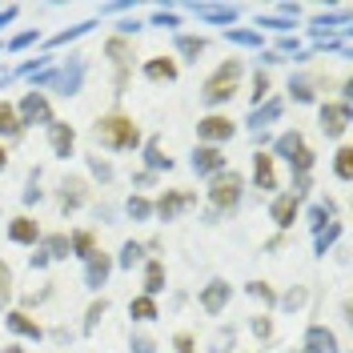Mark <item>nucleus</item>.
I'll return each instance as SVG.
<instances>
[{"instance_id":"7","label":"nucleus","mask_w":353,"mask_h":353,"mask_svg":"<svg viewBox=\"0 0 353 353\" xmlns=\"http://www.w3.org/2000/svg\"><path fill=\"white\" fill-rule=\"evenodd\" d=\"M193 173L197 176L225 173V157H221V149H213V145H197V153H193Z\"/></svg>"},{"instance_id":"21","label":"nucleus","mask_w":353,"mask_h":353,"mask_svg":"<svg viewBox=\"0 0 353 353\" xmlns=\"http://www.w3.org/2000/svg\"><path fill=\"white\" fill-rule=\"evenodd\" d=\"M281 117V101H265V109H253V117H249V129L261 132L269 121H277Z\"/></svg>"},{"instance_id":"13","label":"nucleus","mask_w":353,"mask_h":353,"mask_svg":"<svg viewBox=\"0 0 353 353\" xmlns=\"http://www.w3.org/2000/svg\"><path fill=\"white\" fill-rule=\"evenodd\" d=\"M193 201H197V193H165V197L153 205V213L161 221H176V213H181V209H189Z\"/></svg>"},{"instance_id":"18","label":"nucleus","mask_w":353,"mask_h":353,"mask_svg":"<svg viewBox=\"0 0 353 353\" xmlns=\"http://www.w3.org/2000/svg\"><path fill=\"white\" fill-rule=\"evenodd\" d=\"M8 237H12L17 245H37L41 241V225H37L32 217H17L12 225H8Z\"/></svg>"},{"instance_id":"23","label":"nucleus","mask_w":353,"mask_h":353,"mask_svg":"<svg viewBox=\"0 0 353 353\" xmlns=\"http://www.w3.org/2000/svg\"><path fill=\"white\" fill-rule=\"evenodd\" d=\"M21 117H17V109L8 105V101H0V137H21Z\"/></svg>"},{"instance_id":"43","label":"nucleus","mask_w":353,"mask_h":353,"mask_svg":"<svg viewBox=\"0 0 353 353\" xmlns=\"http://www.w3.org/2000/svg\"><path fill=\"white\" fill-rule=\"evenodd\" d=\"M105 52L117 57V65H125V61H129V44H125V41H109V44H105Z\"/></svg>"},{"instance_id":"28","label":"nucleus","mask_w":353,"mask_h":353,"mask_svg":"<svg viewBox=\"0 0 353 353\" xmlns=\"http://www.w3.org/2000/svg\"><path fill=\"white\" fill-rule=\"evenodd\" d=\"M201 21H217V24H233V17H237V8H209V4H201L197 8Z\"/></svg>"},{"instance_id":"30","label":"nucleus","mask_w":353,"mask_h":353,"mask_svg":"<svg viewBox=\"0 0 353 353\" xmlns=\"http://www.w3.org/2000/svg\"><path fill=\"white\" fill-rule=\"evenodd\" d=\"M245 289H249V297H253V301H261V305H277V293L265 285V281H249Z\"/></svg>"},{"instance_id":"3","label":"nucleus","mask_w":353,"mask_h":353,"mask_svg":"<svg viewBox=\"0 0 353 353\" xmlns=\"http://www.w3.org/2000/svg\"><path fill=\"white\" fill-rule=\"evenodd\" d=\"M241 193H245V176L241 173H217L213 176V189H209V201L217 205V209H233L237 201H241Z\"/></svg>"},{"instance_id":"11","label":"nucleus","mask_w":353,"mask_h":353,"mask_svg":"<svg viewBox=\"0 0 353 353\" xmlns=\"http://www.w3.org/2000/svg\"><path fill=\"white\" fill-rule=\"evenodd\" d=\"M350 125V105H321V132L325 137H345Z\"/></svg>"},{"instance_id":"4","label":"nucleus","mask_w":353,"mask_h":353,"mask_svg":"<svg viewBox=\"0 0 353 353\" xmlns=\"http://www.w3.org/2000/svg\"><path fill=\"white\" fill-rule=\"evenodd\" d=\"M81 77H85V65H81V61H72L68 68H57V72H44V77H37V92H41V88H57V92L72 97V92L81 88Z\"/></svg>"},{"instance_id":"5","label":"nucleus","mask_w":353,"mask_h":353,"mask_svg":"<svg viewBox=\"0 0 353 353\" xmlns=\"http://www.w3.org/2000/svg\"><path fill=\"white\" fill-rule=\"evenodd\" d=\"M17 117H21V129H24V125H44V129H48V125H52L48 97L37 92V88H32V92H24V101L17 105Z\"/></svg>"},{"instance_id":"46","label":"nucleus","mask_w":353,"mask_h":353,"mask_svg":"<svg viewBox=\"0 0 353 353\" xmlns=\"http://www.w3.org/2000/svg\"><path fill=\"white\" fill-rule=\"evenodd\" d=\"M37 41H41V32H24V37H17L8 48H12V52H21V48H28V44H37Z\"/></svg>"},{"instance_id":"14","label":"nucleus","mask_w":353,"mask_h":353,"mask_svg":"<svg viewBox=\"0 0 353 353\" xmlns=\"http://www.w3.org/2000/svg\"><path fill=\"white\" fill-rule=\"evenodd\" d=\"M297 213H301V201L289 197V193H281V197L269 205V217L277 221V229H289V225L297 221Z\"/></svg>"},{"instance_id":"29","label":"nucleus","mask_w":353,"mask_h":353,"mask_svg":"<svg viewBox=\"0 0 353 353\" xmlns=\"http://www.w3.org/2000/svg\"><path fill=\"white\" fill-rule=\"evenodd\" d=\"M301 145H305V141H301V132H281V137H277V157H285V161H289Z\"/></svg>"},{"instance_id":"1","label":"nucleus","mask_w":353,"mask_h":353,"mask_svg":"<svg viewBox=\"0 0 353 353\" xmlns=\"http://www.w3.org/2000/svg\"><path fill=\"white\" fill-rule=\"evenodd\" d=\"M92 137H97L105 149H117V153H129V149L141 145V129H137V121H132V117H121V112L101 117V121L92 125Z\"/></svg>"},{"instance_id":"55","label":"nucleus","mask_w":353,"mask_h":353,"mask_svg":"<svg viewBox=\"0 0 353 353\" xmlns=\"http://www.w3.org/2000/svg\"><path fill=\"white\" fill-rule=\"evenodd\" d=\"M4 353H24V350H21V345H8V350H4Z\"/></svg>"},{"instance_id":"9","label":"nucleus","mask_w":353,"mask_h":353,"mask_svg":"<svg viewBox=\"0 0 353 353\" xmlns=\"http://www.w3.org/2000/svg\"><path fill=\"white\" fill-rule=\"evenodd\" d=\"M48 145H52V153L61 157V161H68V157H72V145H77V132H72V125H65V121H52V125H48Z\"/></svg>"},{"instance_id":"8","label":"nucleus","mask_w":353,"mask_h":353,"mask_svg":"<svg viewBox=\"0 0 353 353\" xmlns=\"http://www.w3.org/2000/svg\"><path fill=\"white\" fill-rule=\"evenodd\" d=\"M253 185L261 189V193H273L277 189V169H273V153H253Z\"/></svg>"},{"instance_id":"56","label":"nucleus","mask_w":353,"mask_h":353,"mask_svg":"<svg viewBox=\"0 0 353 353\" xmlns=\"http://www.w3.org/2000/svg\"><path fill=\"white\" fill-rule=\"evenodd\" d=\"M189 353H193V350H189Z\"/></svg>"},{"instance_id":"54","label":"nucleus","mask_w":353,"mask_h":353,"mask_svg":"<svg viewBox=\"0 0 353 353\" xmlns=\"http://www.w3.org/2000/svg\"><path fill=\"white\" fill-rule=\"evenodd\" d=\"M4 169H8V149L0 145V173H4Z\"/></svg>"},{"instance_id":"51","label":"nucleus","mask_w":353,"mask_h":353,"mask_svg":"<svg viewBox=\"0 0 353 353\" xmlns=\"http://www.w3.org/2000/svg\"><path fill=\"white\" fill-rule=\"evenodd\" d=\"M32 201H41V189H37V173H32V185L24 189V205H32Z\"/></svg>"},{"instance_id":"38","label":"nucleus","mask_w":353,"mask_h":353,"mask_svg":"<svg viewBox=\"0 0 353 353\" xmlns=\"http://www.w3.org/2000/svg\"><path fill=\"white\" fill-rule=\"evenodd\" d=\"M265 97H269V77H265V72H257V77H253V109L261 105Z\"/></svg>"},{"instance_id":"36","label":"nucleus","mask_w":353,"mask_h":353,"mask_svg":"<svg viewBox=\"0 0 353 353\" xmlns=\"http://www.w3.org/2000/svg\"><path fill=\"white\" fill-rule=\"evenodd\" d=\"M333 169H337V176H341V181H350V176H353V149H341V153H337V161H333Z\"/></svg>"},{"instance_id":"44","label":"nucleus","mask_w":353,"mask_h":353,"mask_svg":"<svg viewBox=\"0 0 353 353\" xmlns=\"http://www.w3.org/2000/svg\"><path fill=\"white\" fill-rule=\"evenodd\" d=\"M88 28H97V24H77V28H68V32H61V37H52V44H68V41H77V37H85Z\"/></svg>"},{"instance_id":"39","label":"nucleus","mask_w":353,"mask_h":353,"mask_svg":"<svg viewBox=\"0 0 353 353\" xmlns=\"http://www.w3.org/2000/svg\"><path fill=\"white\" fill-rule=\"evenodd\" d=\"M289 92H293L297 101H313V85H309L305 77H297V81H289Z\"/></svg>"},{"instance_id":"33","label":"nucleus","mask_w":353,"mask_h":353,"mask_svg":"<svg viewBox=\"0 0 353 353\" xmlns=\"http://www.w3.org/2000/svg\"><path fill=\"white\" fill-rule=\"evenodd\" d=\"M289 165H293V173H309V169H313V149H309V145H301L297 153L289 157Z\"/></svg>"},{"instance_id":"52","label":"nucleus","mask_w":353,"mask_h":353,"mask_svg":"<svg viewBox=\"0 0 353 353\" xmlns=\"http://www.w3.org/2000/svg\"><path fill=\"white\" fill-rule=\"evenodd\" d=\"M261 24H265V28H277V32H285V28H293L289 21H261Z\"/></svg>"},{"instance_id":"20","label":"nucleus","mask_w":353,"mask_h":353,"mask_svg":"<svg viewBox=\"0 0 353 353\" xmlns=\"http://www.w3.org/2000/svg\"><path fill=\"white\" fill-rule=\"evenodd\" d=\"M157 293H165V265L149 261L145 265V297H157Z\"/></svg>"},{"instance_id":"42","label":"nucleus","mask_w":353,"mask_h":353,"mask_svg":"<svg viewBox=\"0 0 353 353\" xmlns=\"http://www.w3.org/2000/svg\"><path fill=\"white\" fill-rule=\"evenodd\" d=\"M309 225H313V229H325V225H330V209H325V205H313V209H309Z\"/></svg>"},{"instance_id":"45","label":"nucleus","mask_w":353,"mask_h":353,"mask_svg":"<svg viewBox=\"0 0 353 353\" xmlns=\"http://www.w3.org/2000/svg\"><path fill=\"white\" fill-rule=\"evenodd\" d=\"M213 345H217V350H213V353H233V330H221V333H217V341H213Z\"/></svg>"},{"instance_id":"6","label":"nucleus","mask_w":353,"mask_h":353,"mask_svg":"<svg viewBox=\"0 0 353 353\" xmlns=\"http://www.w3.org/2000/svg\"><path fill=\"white\" fill-rule=\"evenodd\" d=\"M233 132H237V125H233L229 117H221V112H209L205 121H197V137L205 145H213V149H217L221 141H229Z\"/></svg>"},{"instance_id":"48","label":"nucleus","mask_w":353,"mask_h":353,"mask_svg":"<svg viewBox=\"0 0 353 353\" xmlns=\"http://www.w3.org/2000/svg\"><path fill=\"white\" fill-rule=\"evenodd\" d=\"M132 353H157V345L149 337H132Z\"/></svg>"},{"instance_id":"41","label":"nucleus","mask_w":353,"mask_h":353,"mask_svg":"<svg viewBox=\"0 0 353 353\" xmlns=\"http://www.w3.org/2000/svg\"><path fill=\"white\" fill-rule=\"evenodd\" d=\"M12 297V273H8V265L0 261V305Z\"/></svg>"},{"instance_id":"19","label":"nucleus","mask_w":353,"mask_h":353,"mask_svg":"<svg viewBox=\"0 0 353 353\" xmlns=\"http://www.w3.org/2000/svg\"><path fill=\"white\" fill-rule=\"evenodd\" d=\"M85 181H81V176H68L65 185H61V209H77V205H85Z\"/></svg>"},{"instance_id":"26","label":"nucleus","mask_w":353,"mask_h":353,"mask_svg":"<svg viewBox=\"0 0 353 353\" xmlns=\"http://www.w3.org/2000/svg\"><path fill=\"white\" fill-rule=\"evenodd\" d=\"M129 317H137V321H153V317H157V301H153V297H145V293H141V297H132Z\"/></svg>"},{"instance_id":"10","label":"nucleus","mask_w":353,"mask_h":353,"mask_svg":"<svg viewBox=\"0 0 353 353\" xmlns=\"http://www.w3.org/2000/svg\"><path fill=\"white\" fill-rule=\"evenodd\" d=\"M109 273H112V257L97 249V253L85 261V285H88V289H101L105 281H109Z\"/></svg>"},{"instance_id":"24","label":"nucleus","mask_w":353,"mask_h":353,"mask_svg":"<svg viewBox=\"0 0 353 353\" xmlns=\"http://www.w3.org/2000/svg\"><path fill=\"white\" fill-rule=\"evenodd\" d=\"M41 253L48 257V261H65L72 249H68V237H65V233H52V237H44V249H41Z\"/></svg>"},{"instance_id":"49","label":"nucleus","mask_w":353,"mask_h":353,"mask_svg":"<svg viewBox=\"0 0 353 353\" xmlns=\"http://www.w3.org/2000/svg\"><path fill=\"white\" fill-rule=\"evenodd\" d=\"M173 345H176L181 353H189V350H193V333H176V337H173Z\"/></svg>"},{"instance_id":"25","label":"nucleus","mask_w":353,"mask_h":353,"mask_svg":"<svg viewBox=\"0 0 353 353\" xmlns=\"http://www.w3.org/2000/svg\"><path fill=\"white\" fill-rule=\"evenodd\" d=\"M205 37H176V52L185 57V61H197L201 52H205Z\"/></svg>"},{"instance_id":"34","label":"nucleus","mask_w":353,"mask_h":353,"mask_svg":"<svg viewBox=\"0 0 353 353\" xmlns=\"http://www.w3.org/2000/svg\"><path fill=\"white\" fill-rule=\"evenodd\" d=\"M105 313H109V301H105V297H101V301H92V305H88V313H85V333L97 330V321H101Z\"/></svg>"},{"instance_id":"53","label":"nucleus","mask_w":353,"mask_h":353,"mask_svg":"<svg viewBox=\"0 0 353 353\" xmlns=\"http://www.w3.org/2000/svg\"><path fill=\"white\" fill-rule=\"evenodd\" d=\"M12 17H17V8H4V12H0V28H4V24L12 21Z\"/></svg>"},{"instance_id":"22","label":"nucleus","mask_w":353,"mask_h":353,"mask_svg":"<svg viewBox=\"0 0 353 353\" xmlns=\"http://www.w3.org/2000/svg\"><path fill=\"white\" fill-rule=\"evenodd\" d=\"M68 249H72V253H77V257H92V253H97V237H92V229H81V233H72V237H68Z\"/></svg>"},{"instance_id":"16","label":"nucleus","mask_w":353,"mask_h":353,"mask_svg":"<svg viewBox=\"0 0 353 353\" xmlns=\"http://www.w3.org/2000/svg\"><path fill=\"white\" fill-rule=\"evenodd\" d=\"M4 325H8L12 333H21V337H32V341H41V337H44L41 321H32V317H28L24 309H12V313L4 317Z\"/></svg>"},{"instance_id":"47","label":"nucleus","mask_w":353,"mask_h":353,"mask_svg":"<svg viewBox=\"0 0 353 353\" xmlns=\"http://www.w3.org/2000/svg\"><path fill=\"white\" fill-rule=\"evenodd\" d=\"M253 333L257 337H273V321L269 317H253Z\"/></svg>"},{"instance_id":"37","label":"nucleus","mask_w":353,"mask_h":353,"mask_svg":"<svg viewBox=\"0 0 353 353\" xmlns=\"http://www.w3.org/2000/svg\"><path fill=\"white\" fill-rule=\"evenodd\" d=\"M88 169H92V176H101L105 185L112 181V165L109 161H101V157H88Z\"/></svg>"},{"instance_id":"15","label":"nucleus","mask_w":353,"mask_h":353,"mask_svg":"<svg viewBox=\"0 0 353 353\" xmlns=\"http://www.w3.org/2000/svg\"><path fill=\"white\" fill-rule=\"evenodd\" d=\"M176 72H181V68H176L173 57H153V61H145V77H149L153 85H161V81H165V85H173Z\"/></svg>"},{"instance_id":"40","label":"nucleus","mask_w":353,"mask_h":353,"mask_svg":"<svg viewBox=\"0 0 353 353\" xmlns=\"http://www.w3.org/2000/svg\"><path fill=\"white\" fill-rule=\"evenodd\" d=\"M225 37H229V41H237V44H253V48L261 44V37H257V32H241V28H225Z\"/></svg>"},{"instance_id":"31","label":"nucleus","mask_w":353,"mask_h":353,"mask_svg":"<svg viewBox=\"0 0 353 353\" xmlns=\"http://www.w3.org/2000/svg\"><path fill=\"white\" fill-rule=\"evenodd\" d=\"M125 209H129V217H137V221H149V217H153V201H149V197H129V205H125Z\"/></svg>"},{"instance_id":"2","label":"nucleus","mask_w":353,"mask_h":353,"mask_svg":"<svg viewBox=\"0 0 353 353\" xmlns=\"http://www.w3.org/2000/svg\"><path fill=\"white\" fill-rule=\"evenodd\" d=\"M237 81H241V61H225V65L205 81L201 101H205L209 109H217V105H225V101H233V97H237Z\"/></svg>"},{"instance_id":"50","label":"nucleus","mask_w":353,"mask_h":353,"mask_svg":"<svg viewBox=\"0 0 353 353\" xmlns=\"http://www.w3.org/2000/svg\"><path fill=\"white\" fill-rule=\"evenodd\" d=\"M305 301V289H293V293H285V309H297Z\"/></svg>"},{"instance_id":"12","label":"nucleus","mask_w":353,"mask_h":353,"mask_svg":"<svg viewBox=\"0 0 353 353\" xmlns=\"http://www.w3.org/2000/svg\"><path fill=\"white\" fill-rule=\"evenodd\" d=\"M229 293H233V289H229V281H209V285L201 289V309H205V313H213V317H217L221 309L229 305Z\"/></svg>"},{"instance_id":"32","label":"nucleus","mask_w":353,"mask_h":353,"mask_svg":"<svg viewBox=\"0 0 353 353\" xmlns=\"http://www.w3.org/2000/svg\"><path fill=\"white\" fill-rule=\"evenodd\" d=\"M337 233H341V225H337V221H330L325 229H317V253H321V257H325V249L337 241Z\"/></svg>"},{"instance_id":"17","label":"nucleus","mask_w":353,"mask_h":353,"mask_svg":"<svg viewBox=\"0 0 353 353\" xmlns=\"http://www.w3.org/2000/svg\"><path fill=\"white\" fill-rule=\"evenodd\" d=\"M305 353H337V337H333V330H325V325H309Z\"/></svg>"},{"instance_id":"27","label":"nucleus","mask_w":353,"mask_h":353,"mask_svg":"<svg viewBox=\"0 0 353 353\" xmlns=\"http://www.w3.org/2000/svg\"><path fill=\"white\" fill-rule=\"evenodd\" d=\"M145 161H149V173H153V169H173V161L161 157V141H157V137L145 145Z\"/></svg>"},{"instance_id":"35","label":"nucleus","mask_w":353,"mask_h":353,"mask_svg":"<svg viewBox=\"0 0 353 353\" xmlns=\"http://www.w3.org/2000/svg\"><path fill=\"white\" fill-rule=\"evenodd\" d=\"M145 257V245H137V241H125V249H121V261L117 265H125V269H132V265Z\"/></svg>"}]
</instances>
